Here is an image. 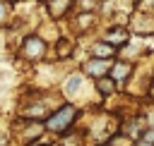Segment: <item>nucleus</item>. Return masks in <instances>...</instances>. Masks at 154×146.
Masks as SVG:
<instances>
[{
  "label": "nucleus",
  "mask_w": 154,
  "mask_h": 146,
  "mask_svg": "<svg viewBox=\"0 0 154 146\" xmlns=\"http://www.w3.org/2000/svg\"><path fill=\"white\" fill-rule=\"evenodd\" d=\"M144 139H147V141H149V144H154V129H149V132H147V134H144Z\"/></svg>",
  "instance_id": "1a4fd4ad"
},
{
  "label": "nucleus",
  "mask_w": 154,
  "mask_h": 146,
  "mask_svg": "<svg viewBox=\"0 0 154 146\" xmlns=\"http://www.w3.org/2000/svg\"><path fill=\"white\" fill-rule=\"evenodd\" d=\"M128 74H130V65H118L116 67V79H123Z\"/></svg>",
  "instance_id": "39448f33"
},
{
  "label": "nucleus",
  "mask_w": 154,
  "mask_h": 146,
  "mask_svg": "<svg viewBox=\"0 0 154 146\" xmlns=\"http://www.w3.org/2000/svg\"><path fill=\"white\" fill-rule=\"evenodd\" d=\"M2 17H5V5L0 2V19H2Z\"/></svg>",
  "instance_id": "9d476101"
},
{
  "label": "nucleus",
  "mask_w": 154,
  "mask_h": 146,
  "mask_svg": "<svg viewBox=\"0 0 154 146\" xmlns=\"http://www.w3.org/2000/svg\"><path fill=\"white\" fill-rule=\"evenodd\" d=\"M108 69V62L106 60H91L89 65H84V72L87 74H103Z\"/></svg>",
  "instance_id": "7ed1b4c3"
},
{
  "label": "nucleus",
  "mask_w": 154,
  "mask_h": 146,
  "mask_svg": "<svg viewBox=\"0 0 154 146\" xmlns=\"http://www.w3.org/2000/svg\"><path fill=\"white\" fill-rule=\"evenodd\" d=\"M137 146H154V144H149V141H140Z\"/></svg>",
  "instance_id": "9b49d317"
},
{
  "label": "nucleus",
  "mask_w": 154,
  "mask_h": 146,
  "mask_svg": "<svg viewBox=\"0 0 154 146\" xmlns=\"http://www.w3.org/2000/svg\"><path fill=\"white\" fill-rule=\"evenodd\" d=\"M77 89H79V77H72L70 84H65V93H75Z\"/></svg>",
  "instance_id": "20e7f679"
},
{
  "label": "nucleus",
  "mask_w": 154,
  "mask_h": 146,
  "mask_svg": "<svg viewBox=\"0 0 154 146\" xmlns=\"http://www.w3.org/2000/svg\"><path fill=\"white\" fill-rule=\"evenodd\" d=\"M75 115H77V110H75L72 105H63L55 115H51V117L46 120V129H48V132H63V129H67V127L72 124Z\"/></svg>",
  "instance_id": "f257e3e1"
},
{
  "label": "nucleus",
  "mask_w": 154,
  "mask_h": 146,
  "mask_svg": "<svg viewBox=\"0 0 154 146\" xmlns=\"http://www.w3.org/2000/svg\"><path fill=\"white\" fill-rule=\"evenodd\" d=\"M41 50H43V45H41L38 38H29L26 45H24V55H29V57H38Z\"/></svg>",
  "instance_id": "f03ea898"
},
{
  "label": "nucleus",
  "mask_w": 154,
  "mask_h": 146,
  "mask_svg": "<svg viewBox=\"0 0 154 146\" xmlns=\"http://www.w3.org/2000/svg\"><path fill=\"white\" fill-rule=\"evenodd\" d=\"M99 89H101L103 93H111V91H113V84H111L108 79H101V81H99Z\"/></svg>",
  "instance_id": "423d86ee"
},
{
  "label": "nucleus",
  "mask_w": 154,
  "mask_h": 146,
  "mask_svg": "<svg viewBox=\"0 0 154 146\" xmlns=\"http://www.w3.org/2000/svg\"><path fill=\"white\" fill-rule=\"evenodd\" d=\"M106 38H108V41H125V31H113V34H108Z\"/></svg>",
  "instance_id": "0eeeda50"
},
{
  "label": "nucleus",
  "mask_w": 154,
  "mask_h": 146,
  "mask_svg": "<svg viewBox=\"0 0 154 146\" xmlns=\"http://www.w3.org/2000/svg\"><path fill=\"white\" fill-rule=\"evenodd\" d=\"M96 53H99V55H111L113 48H111V45H96Z\"/></svg>",
  "instance_id": "6e6552de"
}]
</instances>
